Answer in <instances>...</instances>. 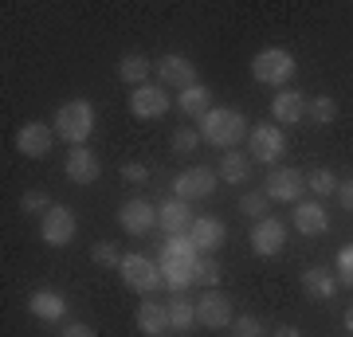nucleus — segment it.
Instances as JSON below:
<instances>
[{
  "label": "nucleus",
  "mask_w": 353,
  "mask_h": 337,
  "mask_svg": "<svg viewBox=\"0 0 353 337\" xmlns=\"http://www.w3.org/2000/svg\"><path fill=\"white\" fill-rule=\"evenodd\" d=\"M138 329L145 337H165V329H169V306L165 302H141L138 310Z\"/></svg>",
  "instance_id": "4be33fe9"
},
{
  "label": "nucleus",
  "mask_w": 353,
  "mask_h": 337,
  "mask_svg": "<svg viewBox=\"0 0 353 337\" xmlns=\"http://www.w3.org/2000/svg\"><path fill=\"white\" fill-rule=\"evenodd\" d=\"M118 79L126 83V87H145V79H150V59L138 55V51H130L118 59Z\"/></svg>",
  "instance_id": "bb28decb"
},
{
  "label": "nucleus",
  "mask_w": 353,
  "mask_h": 337,
  "mask_svg": "<svg viewBox=\"0 0 353 337\" xmlns=\"http://www.w3.org/2000/svg\"><path fill=\"white\" fill-rule=\"evenodd\" d=\"M118 224L126 227L130 236H150L153 227H157V208H153L150 200H126L122 212H118Z\"/></svg>",
  "instance_id": "2eb2a0df"
},
{
  "label": "nucleus",
  "mask_w": 353,
  "mask_h": 337,
  "mask_svg": "<svg viewBox=\"0 0 353 337\" xmlns=\"http://www.w3.org/2000/svg\"><path fill=\"white\" fill-rule=\"evenodd\" d=\"M290 224H294V232H303V236H322L330 227V216L318 200H299L294 212H290Z\"/></svg>",
  "instance_id": "dca6fc26"
},
{
  "label": "nucleus",
  "mask_w": 353,
  "mask_h": 337,
  "mask_svg": "<svg viewBox=\"0 0 353 337\" xmlns=\"http://www.w3.org/2000/svg\"><path fill=\"white\" fill-rule=\"evenodd\" d=\"M232 337H263V322L252 318V314H240V318L232 322Z\"/></svg>",
  "instance_id": "e433bc0d"
},
{
  "label": "nucleus",
  "mask_w": 353,
  "mask_h": 337,
  "mask_svg": "<svg viewBox=\"0 0 353 337\" xmlns=\"http://www.w3.org/2000/svg\"><path fill=\"white\" fill-rule=\"evenodd\" d=\"M220 173H212V169H204V165H196V169H185V173H176V181H173V196L176 200H204V196H212L216 192V181Z\"/></svg>",
  "instance_id": "423d86ee"
},
{
  "label": "nucleus",
  "mask_w": 353,
  "mask_h": 337,
  "mask_svg": "<svg viewBox=\"0 0 353 337\" xmlns=\"http://www.w3.org/2000/svg\"><path fill=\"white\" fill-rule=\"evenodd\" d=\"M90 259L102 263V267H122V255H118V247H114V243H106V239L90 243Z\"/></svg>",
  "instance_id": "f704fd0d"
},
{
  "label": "nucleus",
  "mask_w": 353,
  "mask_h": 337,
  "mask_svg": "<svg viewBox=\"0 0 353 337\" xmlns=\"http://www.w3.org/2000/svg\"><path fill=\"white\" fill-rule=\"evenodd\" d=\"M283 243H287V224H283V220H275V216L255 220V227H252V251L259 255V259L279 255V251H283Z\"/></svg>",
  "instance_id": "6e6552de"
},
{
  "label": "nucleus",
  "mask_w": 353,
  "mask_h": 337,
  "mask_svg": "<svg viewBox=\"0 0 353 337\" xmlns=\"http://www.w3.org/2000/svg\"><path fill=\"white\" fill-rule=\"evenodd\" d=\"M267 204H271V200H267V192H243V196H240V212L252 216V220H263Z\"/></svg>",
  "instance_id": "2f4dec72"
},
{
  "label": "nucleus",
  "mask_w": 353,
  "mask_h": 337,
  "mask_svg": "<svg viewBox=\"0 0 353 337\" xmlns=\"http://www.w3.org/2000/svg\"><path fill=\"white\" fill-rule=\"evenodd\" d=\"M157 79H161V87H176V90H189L196 87V67H192L189 55H165L157 63Z\"/></svg>",
  "instance_id": "f8f14e48"
},
{
  "label": "nucleus",
  "mask_w": 353,
  "mask_h": 337,
  "mask_svg": "<svg viewBox=\"0 0 353 337\" xmlns=\"http://www.w3.org/2000/svg\"><path fill=\"white\" fill-rule=\"evenodd\" d=\"M28 310L36 314L39 322H63L67 318V298L59 290H36L32 298H28Z\"/></svg>",
  "instance_id": "aec40b11"
},
{
  "label": "nucleus",
  "mask_w": 353,
  "mask_h": 337,
  "mask_svg": "<svg viewBox=\"0 0 353 337\" xmlns=\"http://www.w3.org/2000/svg\"><path fill=\"white\" fill-rule=\"evenodd\" d=\"M248 176H252V153L228 150L224 161H220V181H228V185H243Z\"/></svg>",
  "instance_id": "393cba45"
},
{
  "label": "nucleus",
  "mask_w": 353,
  "mask_h": 337,
  "mask_svg": "<svg viewBox=\"0 0 353 337\" xmlns=\"http://www.w3.org/2000/svg\"><path fill=\"white\" fill-rule=\"evenodd\" d=\"M196 130H201V138L208 141V145H216V150H236L252 130H248V118H243L240 110H228V106H212V110L204 114L201 122H196Z\"/></svg>",
  "instance_id": "f257e3e1"
},
{
  "label": "nucleus",
  "mask_w": 353,
  "mask_h": 337,
  "mask_svg": "<svg viewBox=\"0 0 353 337\" xmlns=\"http://www.w3.org/2000/svg\"><path fill=\"white\" fill-rule=\"evenodd\" d=\"M20 208H24V212H51V196L48 192H43V188H28L24 196H20Z\"/></svg>",
  "instance_id": "72a5a7b5"
},
{
  "label": "nucleus",
  "mask_w": 353,
  "mask_h": 337,
  "mask_svg": "<svg viewBox=\"0 0 353 337\" xmlns=\"http://www.w3.org/2000/svg\"><path fill=\"white\" fill-rule=\"evenodd\" d=\"M51 141H55V130H51V125L28 122V125H20V134H16V150L24 153V157H32V161H39V157L51 153Z\"/></svg>",
  "instance_id": "4468645a"
},
{
  "label": "nucleus",
  "mask_w": 353,
  "mask_h": 337,
  "mask_svg": "<svg viewBox=\"0 0 353 337\" xmlns=\"http://www.w3.org/2000/svg\"><path fill=\"white\" fill-rule=\"evenodd\" d=\"M192 243H196V251H204V255H212V251L224 247V224L216 220V216H196V224H192Z\"/></svg>",
  "instance_id": "6ab92c4d"
},
{
  "label": "nucleus",
  "mask_w": 353,
  "mask_h": 337,
  "mask_svg": "<svg viewBox=\"0 0 353 337\" xmlns=\"http://www.w3.org/2000/svg\"><path fill=\"white\" fill-rule=\"evenodd\" d=\"M338 287H350L353 290V243L338 251Z\"/></svg>",
  "instance_id": "c9c22d12"
},
{
  "label": "nucleus",
  "mask_w": 353,
  "mask_h": 337,
  "mask_svg": "<svg viewBox=\"0 0 353 337\" xmlns=\"http://www.w3.org/2000/svg\"><path fill=\"white\" fill-rule=\"evenodd\" d=\"M157 224L165 227V236H189L192 224H196V216H192V204L189 200H165L161 208H157Z\"/></svg>",
  "instance_id": "ddd939ff"
},
{
  "label": "nucleus",
  "mask_w": 353,
  "mask_h": 337,
  "mask_svg": "<svg viewBox=\"0 0 353 337\" xmlns=\"http://www.w3.org/2000/svg\"><path fill=\"white\" fill-rule=\"evenodd\" d=\"M51 130L59 134V138L67 141V145H87V138L94 134V106H90L87 99H71L63 102L59 110H55V122H51Z\"/></svg>",
  "instance_id": "f03ea898"
},
{
  "label": "nucleus",
  "mask_w": 353,
  "mask_h": 337,
  "mask_svg": "<svg viewBox=\"0 0 353 337\" xmlns=\"http://www.w3.org/2000/svg\"><path fill=\"white\" fill-rule=\"evenodd\" d=\"M161 259H185V263H196L201 259V251L192 243V236H169L161 243Z\"/></svg>",
  "instance_id": "cd10ccee"
},
{
  "label": "nucleus",
  "mask_w": 353,
  "mask_h": 337,
  "mask_svg": "<svg viewBox=\"0 0 353 337\" xmlns=\"http://www.w3.org/2000/svg\"><path fill=\"white\" fill-rule=\"evenodd\" d=\"M201 141H204V138H201V130H196V125H181V130L173 134V150H176V153H192Z\"/></svg>",
  "instance_id": "473e14b6"
},
{
  "label": "nucleus",
  "mask_w": 353,
  "mask_h": 337,
  "mask_svg": "<svg viewBox=\"0 0 353 337\" xmlns=\"http://www.w3.org/2000/svg\"><path fill=\"white\" fill-rule=\"evenodd\" d=\"M220 263L212 259V255H201V263H196V287H204V290H216V283H220Z\"/></svg>",
  "instance_id": "7c9ffc66"
},
{
  "label": "nucleus",
  "mask_w": 353,
  "mask_h": 337,
  "mask_svg": "<svg viewBox=\"0 0 353 337\" xmlns=\"http://www.w3.org/2000/svg\"><path fill=\"white\" fill-rule=\"evenodd\" d=\"M248 145H252V161H263V165H275L287 150V138L279 125H255L248 134Z\"/></svg>",
  "instance_id": "9d476101"
},
{
  "label": "nucleus",
  "mask_w": 353,
  "mask_h": 337,
  "mask_svg": "<svg viewBox=\"0 0 353 337\" xmlns=\"http://www.w3.org/2000/svg\"><path fill=\"white\" fill-rule=\"evenodd\" d=\"M294 55L287 48H263L259 55L252 59V75L263 83V87H287L294 79Z\"/></svg>",
  "instance_id": "7ed1b4c3"
},
{
  "label": "nucleus",
  "mask_w": 353,
  "mask_h": 337,
  "mask_svg": "<svg viewBox=\"0 0 353 337\" xmlns=\"http://www.w3.org/2000/svg\"><path fill=\"white\" fill-rule=\"evenodd\" d=\"M275 337H303V334H299L294 325H279V329H275Z\"/></svg>",
  "instance_id": "a19ab883"
},
{
  "label": "nucleus",
  "mask_w": 353,
  "mask_h": 337,
  "mask_svg": "<svg viewBox=\"0 0 353 337\" xmlns=\"http://www.w3.org/2000/svg\"><path fill=\"white\" fill-rule=\"evenodd\" d=\"M306 114H310V118H314V122H334V118H338V102L330 99V94H318V99H310L306 102Z\"/></svg>",
  "instance_id": "c756f323"
},
{
  "label": "nucleus",
  "mask_w": 353,
  "mask_h": 337,
  "mask_svg": "<svg viewBox=\"0 0 353 337\" xmlns=\"http://www.w3.org/2000/svg\"><path fill=\"white\" fill-rule=\"evenodd\" d=\"M196 322H201L204 329H228V325L236 322L228 294H220V290H204L201 298H196Z\"/></svg>",
  "instance_id": "0eeeda50"
},
{
  "label": "nucleus",
  "mask_w": 353,
  "mask_h": 337,
  "mask_svg": "<svg viewBox=\"0 0 353 337\" xmlns=\"http://www.w3.org/2000/svg\"><path fill=\"white\" fill-rule=\"evenodd\" d=\"M271 118H279L283 125H294L306 118V99L299 90H279L275 99H271Z\"/></svg>",
  "instance_id": "412c9836"
},
{
  "label": "nucleus",
  "mask_w": 353,
  "mask_h": 337,
  "mask_svg": "<svg viewBox=\"0 0 353 337\" xmlns=\"http://www.w3.org/2000/svg\"><path fill=\"white\" fill-rule=\"evenodd\" d=\"M303 188H306V173H299V169H271L263 181L267 200H283V204H294L303 196Z\"/></svg>",
  "instance_id": "1a4fd4ad"
},
{
  "label": "nucleus",
  "mask_w": 353,
  "mask_h": 337,
  "mask_svg": "<svg viewBox=\"0 0 353 337\" xmlns=\"http://www.w3.org/2000/svg\"><path fill=\"white\" fill-rule=\"evenodd\" d=\"M303 290L310 294V298H334L338 294V275H330V271H322V267H310V271H303Z\"/></svg>",
  "instance_id": "b1692460"
},
{
  "label": "nucleus",
  "mask_w": 353,
  "mask_h": 337,
  "mask_svg": "<svg viewBox=\"0 0 353 337\" xmlns=\"http://www.w3.org/2000/svg\"><path fill=\"white\" fill-rule=\"evenodd\" d=\"M338 176L330 173V169H314V173H306V188H310V192H318V196H334V192H338Z\"/></svg>",
  "instance_id": "c85d7f7f"
},
{
  "label": "nucleus",
  "mask_w": 353,
  "mask_h": 337,
  "mask_svg": "<svg viewBox=\"0 0 353 337\" xmlns=\"http://www.w3.org/2000/svg\"><path fill=\"white\" fill-rule=\"evenodd\" d=\"M122 181H130V185H145L150 181V169L141 161H130V165H122Z\"/></svg>",
  "instance_id": "4c0bfd02"
},
{
  "label": "nucleus",
  "mask_w": 353,
  "mask_h": 337,
  "mask_svg": "<svg viewBox=\"0 0 353 337\" xmlns=\"http://www.w3.org/2000/svg\"><path fill=\"white\" fill-rule=\"evenodd\" d=\"M341 322H345V329H350V334H353V306H350V310H345V318H341Z\"/></svg>",
  "instance_id": "79ce46f5"
},
{
  "label": "nucleus",
  "mask_w": 353,
  "mask_h": 337,
  "mask_svg": "<svg viewBox=\"0 0 353 337\" xmlns=\"http://www.w3.org/2000/svg\"><path fill=\"white\" fill-rule=\"evenodd\" d=\"M176 106H181V114H185V118H196V122H201L204 114L212 110V94H208V87H201V83H196V87L181 90Z\"/></svg>",
  "instance_id": "a878e982"
},
{
  "label": "nucleus",
  "mask_w": 353,
  "mask_h": 337,
  "mask_svg": "<svg viewBox=\"0 0 353 337\" xmlns=\"http://www.w3.org/2000/svg\"><path fill=\"white\" fill-rule=\"evenodd\" d=\"M79 232V220L71 208H63V204H51V212L39 216V236H43V243H51V247H67L71 239H75Z\"/></svg>",
  "instance_id": "39448f33"
},
{
  "label": "nucleus",
  "mask_w": 353,
  "mask_h": 337,
  "mask_svg": "<svg viewBox=\"0 0 353 337\" xmlns=\"http://www.w3.org/2000/svg\"><path fill=\"white\" fill-rule=\"evenodd\" d=\"M99 173H102V165L87 145H79V150L67 153V176H71V185H94Z\"/></svg>",
  "instance_id": "f3484780"
},
{
  "label": "nucleus",
  "mask_w": 353,
  "mask_h": 337,
  "mask_svg": "<svg viewBox=\"0 0 353 337\" xmlns=\"http://www.w3.org/2000/svg\"><path fill=\"white\" fill-rule=\"evenodd\" d=\"M122 283H126L130 290H138V294H153L157 287H165L161 283V263L145 259V255H122Z\"/></svg>",
  "instance_id": "20e7f679"
},
{
  "label": "nucleus",
  "mask_w": 353,
  "mask_h": 337,
  "mask_svg": "<svg viewBox=\"0 0 353 337\" xmlns=\"http://www.w3.org/2000/svg\"><path fill=\"white\" fill-rule=\"evenodd\" d=\"M165 306H169V329H176V334H189L192 325H196V302H192L189 294H173Z\"/></svg>",
  "instance_id": "5701e85b"
},
{
  "label": "nucleus",
  "mask_w": 353,
  "mask_h": 337,
  "mask_svg": "<svg viewBox=\"0 0 353 337\" xmlns=\"http://www.w3.org/2000/svg\"><path fill=\"white\" fill-rule=\"evenodd\" d=\"M196 263H201V259H196ZM196 263L161 259V283H165V290H173V294H185L189 287H196Z\"/></svg>",
  "instance_id": "a211bd4d"
},
{
  "label": "nucleus",
  "mask_w": 353,
  "mask_h": 337,
  "mask_svg": "<svg viewBox=\"0 0 353 337\" xmlns=\"http://www.w3.org/2000/svg\"><path fill=\"white\" fill-rule=\"evenodd\" d=\"M338 200H341V208H345V212H353V176L338 185Z\"/></svg>",
  "instance_id": "58836bf2"
},
{
  "label": "nucleus",
  "mask_w": 353,
  "mask_h": 337,
  "mask_svg": "<svg viewBox=\"0 0 353 337\" xmlns=\"http://www.w3.org/2000/svg\"><path fill=\"white\" fill-rule=\"evenodd\" d=\"M59 337H99V334H94L90 325H83V322H71V325H67V329H63Z\"/></svg>",
  "instance_id": "ea45409f"
},
{
  "label": "nucleus",
  "mask_w": 353,
  "mask_h": 337,
  "mask_svg": "<svg viewBox=\"0 0 353 337\" xmlns=\"http://www.w3.org/2000/svg\"><path fill=\"white\" fill-rule=\"evenodd\" d=\"M165 110H169V94H165V87H134L130 90V114L134 118H141V122H153V118H165Z\"/></svg>",
  "instance_id": "9b49d317"
}]
</instances>
